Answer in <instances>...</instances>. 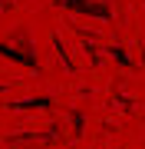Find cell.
Returning <instances> with one entry per match:
<instances>
[{
  "label": "cell",
  "instance_id": "obj_1",
  "mask_svg": "<svg viewBox=\"0 0 145 149\" xmlns=\"http://www.w3.org/2000/svg\"><path fill=\"white\" fill-rule=\"evenodd\" d=\"M36 50H33V40H30V33L23 30L20 33V47L16 43H0V56H7V60H13V63H20V66H30V70H36Z\"/></svg>",
  "mask_w": 145,
  "mask_h": 149
},
{
  "label": "cell",
  "instance_id": "obj_2",
  "mask_svg": "<svg viewBox=\"0 0 145 149\" xmlns=\"http://www.w3.org/2000/svg\"><path fill=\"white\" fill-rule=\"evenodd\" d=\"M59 7H69V10H79V13H89V17H99V20H109L112 10H109V3H102V0H56Z\"/></svg>",
  "mask_w": 145,
  "mask_h": 149
}]
</instances>
